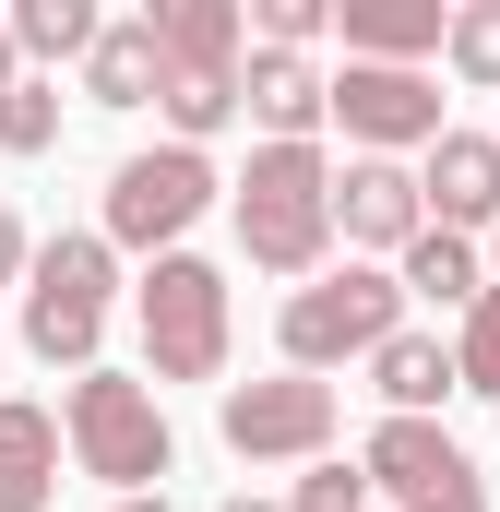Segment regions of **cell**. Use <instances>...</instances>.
I'll use <instances>...</instances> for the list:
<instances>
[{
    "mask_svg": "<svg viewBox=\"0 0 500 512\" xmlns=\"http://www.w3.org/2000/svg\"><path fill=\"white\" fill-rule=\"evenodd\" d=\"M155 84H167L155 12H120V24H96V48H84V96H96V108H155Z\"/></svg>",
    "mask_w": 500,
    "mask_h": 512,
    "instance_id": "15",
    "label": "cell"
},
{
    "mask_svg": "<svg viewBox=\"0 0 500 512\" xmlns=\"http://www.w3.org/2000/svg\"><path fill=\"white\" fill-rule=\"evenodd\" d=\"M239 108L262 120V143H310L322 131V72L286 48H239Z\"/></svg>",
    "mask_w": 500,
    "mask_h": 512,
    "instance_id": "13",
    "label": "cell"
},
{
    "mask_svg": "<svg viewBox=\"0 0 500 512\" xmlns=\"http://www.w3.org/2000/svg\"><path fill=\"white\" fill-rule=\"evenodd\" d=\"M239 24H250V48H286V60H310V48L334 36V0H250Z\"/></svg>",
    "mask_w": 500,
    "mask_h": 512,
    "instance_id": "23",
    "label": "cell"
},
{
    "mask_svg": "<svg viewBox=\"0 0 500 512\" xmlns=\"http://www.w3.org/2000/svg\"><path fill=\"white\" fill-rule=\"evenodd\" d=\"M48 143H60V84L12 72L0 84V155H48Z\"/></svg>",
    "mask_w": 500,
    "mask_h": 512,
    "instance_id": "22",
    "label": "cell"
},
{
    "mask_svg": "<svg viewBox=\"0 0 500 512\" xmlns=\"http://www.w3.org/2000/svg\"><path fill=\"white\" fill-rule=\"evenodd\" d=\"M108 512H179V501H167V489H155V501H108Z\"/></svg>",
    "mask_w": 500,
    "mask_h": 512,
    "instance_id": "27",
    "label": "cell"
},
{
    "mask_svg": "<svg viewBox=\"0 0 500 512\" xmlns=\"http://www.w3.org/2000/svg\"><path fill=\"white\" fill-rule=\"evenodd\" d=\"M453 393L500 405V286H477V310H465V334H453Z\"/></svg>",
    "mask_w": 500,
    "mask_h": 512,
    "instance_id": "21",
    "label": "cell"
},
{
    "mask_svg": "<svg viewBox=\"0 0 500 512\" xmlns=\"http://www.w3.org/2000/svg\"><path fill=\"white\" fill-rule=\"evenodd\" d=\"M393 286H405V298H429V310H477L489 262H477V239H453V227H417V239L393 251Z\"/></svg>",
    "mask_w": 500,
    "mask_h": 512,
    "instance_id": "18",
    "label": "cell"
},
{
    "mask_svg": "<svg viewBox=\"0 0 500 512\" xmlns=\"http://www.w3.org/2000/svg\"><path fill=\"white\" fill-rule=\"evenodd\" d=\"M358 477H370V501H429V489H453L477 465H465V441L441 417H381L370 441H358Z\"/></svg>",
    "mask_w": 500,
    "mask_h": 512,
    "instance_id": "10",
    "label": "cell"
},
{
    "mask_svg": "<svg viewBox=\"0 0 500 512\" xmlns=\"http://www.w3.org/2000/svg\"><path fill=\"white\" fill-rule=\"evenodd\" d=\"M60 501V417L0 393V512H48Z\"/></svg>",
    "mask_w": 500,
    "mask_h": 512,
    "instance_id": "14",
    "label": "cell"
},
{
    "mask_svg": "<svg viewBox=\"0 0 500 512\" xmlns=\"http://www.w3.org/2000/svg\"><path fill=\"white\" fill-rule=\"evenodd\" d=\"M227 179H215V155H191V143H143L108 167V215H96V239L108 251H179L191 227H203V203H215Z\"/></svg>",
    "mask_w": 500,
    "mask_h": 512,
    "instance_id": "6",
    "label": "cell"
},
{
    "mask_svg": "<svg viewBox=\"0 0 500 512\" xmlns=\"http://www.w3.org/2000/svg\"><path fill=\"white\" fill-rule=\"evenodd\" d=\"M60 453L96 489H120V501H155L179 477V429H167L155 382H120V370H72V393H60Z\"/></svg>",
    "mask_w": 500,
    "mask_h": 512,
    "instance_id": "2",
    "label": "cell"
},
{
    "mask_svg": "<svg viewBox=\"0 0 500 512\" xmlns=\"http://www.w3.org/2000/svg\"><path fill=\"white\" fill-rule=\"evenodd\" d=\"M441 60L465 96H500V0H453L441 12Z\"/></svg>",
    "mask_w": 500,
    "mask_h": 512,
    "instance_id": "20",
    "label": "cell"
},
{
    "mask_svg": "<svg viewBox=\"0 0 500 512\" xmlns=\"http://www.w3.org/2000/svg\"><path fill=\"white\" fill-rule=\"evenodd\" d=\"M12 72H24V60H12V36H0V84H12Z\"/></svg>",
    "mask_w": 500,
    "mask_h": 512,
    "instance_id": "29",
    "label": "cell"
},
{
    "mask_svg": "<svg viewBox=\"0 0 500 512\" xmlns=\"http://www.w3.org/2000/svg\"><path fill=\"white\" fill-rule=\"evenodd\" d=\"M155 108H167V143H191V155H203L215 131L239 120V72H167V84H155Z\"/></svg>",
    "mask_w": 500,
    "mask_h": 512,
    "instance_id": "19",
    "label": "cell"
},
{
    "mask_svg": "<svg viewBox=\"0 0 500 512\" xmlns=\"http://www.w3.org/2000/svg\"><path fill=\"white\" fill-rule=\"evenodd\" d=\"M334 36L370 72H417V60H441V0H334Z\"/></svg>",
    "mask_w": 500,
    "mask_h": 512,
    "instance_id": "12",
    "label": "cell"
},
{
    "mask_svg": "<svg viewBox=\"0 0 500 512\" xmlns=\"http://www.w3.org/2000/svg\"><path fill=\"white\" fill-rule=\"evenodd\" d=\"M322 120L346 131V143H358V155H393V167H405V155H429V143H441V84H429V72H370V60H346V72H322Z\"/></svg>",
    "mask_w": 500,
    "mask_h": 512,
    "instance_id": "8",
    "label": "cell"
},
{
    "mask_svg": "<svg viewBox=\"0 0 500 512\" xmlns=\"http://www.w3.org/2000/svg\"><path fill=\"white\" fill-rule=\"evenodd\" d=\"M417 203H429V227H453V239L500 227V131H441V143L417 155Z\"/></svg>",
    "mask_w": 500,
    "mask_h": 512,
    "instance_id": "9",
    "label": "cell"
},
{
    "mask_svg": "<svg viewBox=\"0 0 500 512\" xmlns=\"http://www.w3.org/2000/svg\"><path fill=\"white\" fill-rule=\"evenodd\" d=\"M227 215H239L250 274L310 286V274L334 262V167H322V143H262L239 167V191H227Z\"/></svg>",
    "mask_w": 500,
    "mask_h": 512,
    "instance_id": "1",
    "label": "cell"
},
{
    "mask_svg": "<svg viewBox=\"0 0 500 512\" xmlns=\"http://www.w3.org/2000/svg\"><path fill=\"white\" fill-rule=\"evenodd\" d=\"M24 262H36V239H24V215L0 203V286H24Z\"/></svg>",
    "mask_w": 500,
    "mask_h": 512,
    "instance_id": "25",
    "label": "cell"
},
{
    "mask_svg": "<svg viewBox=\"0 0 500 512\" xmlns=\"http://www.w3.org/2000/svg\"><path fill=\"white\" fill-rule=\"evenodd\" d=\"M215 429H227L239 465H322V453H334V382H310V370L227 382L215 393Z\"/></svg>",
    "mask_w": 500,
    "mask_h": 512,
    "instance_id": "7",
    "label": "cell"
},
{
    "mask_svg": "<svg viewBox=\"0 0 500 512\" xmlns=\"http://www.w3.org/2000/svg\"><path fill=\"white\" fill-rule=\"evenodd\" d=\"M215 512H274V501H250V489H239V501H215Z\"/></svg>",
    "mask_w": 500,
    "mask_h": 512,
    "instance_id": "28",
    "label": "cell"
},
{
    "mask_svg": "<svg viewBox=\"0 0 500 512\" xmlns=\"http://www.w3.org/2000/svg\"><path fill=\"white\" fill-rule=\"evenodd\" d=\"M274 512H370V477H358V453H322V465H298V489Z\"/></svg>",
    "mask_w": 500,
    "mask_h": 512,
    "instance_id": "24",
    "label": "cell"
},
{
    "mask_svg": "<svg viewBox=\"0 0 500 512\" xmlns=\"http://www.w3.org/2000/svg\"><path fill=\"white\" fill-rule=\"evenodd\" d=\"M370 393H381V417H441L453 346H441V334H381L370 346Z\"/></svg>",
    "mask_w": 500,
    "mask_h": 512,
    "instance_id": "16",
    "label": "cell"
},
{
    "mask_svg": "<svg viewBox=\"0 0 500 512\" xmlns=\"http://www.w3.org/2000/svg\"><path fill=\"white\" fill-rule=\"evenodd\" d=\"M405 512H489V489H477V477H453V489H429V501H405Z\"/></svg>",
    "mask_w": 500,
    "mask_h": 512,
    "instance_id": "26",
    "label": "cell"
},
{
    "mask_svg": "<svg viewBox=\"0 0 500 512\" xmlns=\"http://www.w3.org/2000/svg\"><path fill=\"white\" fill-rule=\"evenodd\" d=\"M417 227H429L417 167H393V155H346V179H334V239H346V251H405Z\"/></svg>",
    "mask_w": 500,
    "mask_h": 512,
    "instance_id": "11",
    "label": "cell"
},
{
    "mask_svg": "<svg viewBox=\"0 0 500 512\" xmlns=\"http://www.w3.org/2000/svg\"><path fill=\"white\" fill-rule=\"evenodd\" d=\"M381 334H405V286L381 274V262H322L310 286H286V310H274V346H286V370H346V358H370Z\"/></svg>",
    "mask_w": 500,
    "mask_h": 512,
    "instance_id": "3",
    "label": "cell"
},
{
    "mask_svg": "<svg viewBox=\"0 0 500 512\" xmlns=\"http://www.w3.org/2000/svg\"><path fill=\"white\" fill-rule=\"evenodd\" d=\"M489 286H500V227H489Z\"/></svg>",
    "mask_w": 500,
    "mask_h": 512,
    "instance_id": "30",
    "label": "cell"
},
{
    "mask_svg": "<svg viewBox=\"0 0 500 512\" xmlns=\"http://www.w3.org/2000/svg\"><path fill=\"white\" fill-rule=\"evenodd\" d=\"M131 322H143V382H215L227 370V274L203 251H155L143 262Z\"/></svg>",
    "mask_w": 500,
    "mask_h": 512,
    "instance_id": "4",
    "label": "cell"
},
{
    "mask_svg": "<svg viewBox=\"0 0 500 512\" xmlns=\"http://www.w3.org/2000/svg\"><path fill=\"white\" fill-rule=\"evenodd\" d=\"M108 286H120V251L96 239V227H60L48 251L24 262V346L48 358V370H96V334H108Z\"/></svg>",
    "mask_w": 500,
    "mask_h": 512,
    "instance_id": "5",
    "label": "cell"
},
{
    "mask_svg": "<svg viewBox=\"0 0 500 512\" xmlns=\"http://www.w3.org/2000/svg\"><path fill=\"white\" fill-rule=\"evenodd\" d=\"M96 24H108L96 0H12V12H0V36H12V60H24L36 84H48L60 60L84 72V48H96Z\"/></svg>",
    "mask_w": 500,
    "mask_h": 512,
    "instance_id": "17",
    "label": "cell"
}]
</instances>
